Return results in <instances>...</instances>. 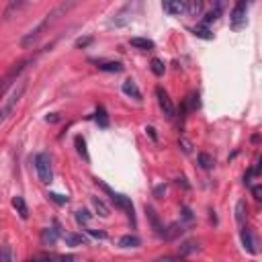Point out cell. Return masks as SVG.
I'll list each match as a JSON object with an SVG mask.
<instances>
[{"label":"cell","instance_id":"obj_29","mask_svg":"<svg viewBox=\"0 0 262 262\" xmlns=\"http://www.w3.org/2000/svg\"><path fill=\"white\" fill-rule=\"evenodd\" d=\"M192 35L201 37V39H213V33H211L207 27H194V29H192Z\"/></svg>","mask_w":262,"mask_h":262},{"label":"cell","instance_id":"obj_17","mask_svg":"<svg viewBox=\"0 0 262 262\" xmlns=\"http://www.w3.org/2000/svg\"><path fill=\"white\" fill-rule=\"evenodd\" d=\"M119 246L121 248H138V246H142V240L136 234H127L119 240Z\"/></svg>","mask_w":262,"mask_h":262},{"label":"cell","instance_id":"obj_5","mask_svg":"<svg viewBox=\"0 0 262 262\" xmlns=\"http://www.w3.org/2000/svg\"><path fill=\"white\" fill-rule=\"evenodd\" d=\"M246 13H248V3H236V7L232 9V15H229V25L232 29H242L246 25Z\"/></svg>","mask_w":262,"mask_h":262},{"label":"cell","instance_id":"obj_28","mask_svg":"<svg viewBox=\"0 0 262 262\" xmlns=\"http://www.w3.org/2000/svg\"><path fill=\"white\" fill-rule=\"evenodd\" d=\"M199 164H201L203 170H211V168H213V158H211L209 154L201 152V154H199Z\"/></svg>","mask_w":262,"mask_h":262},{"label":"cell","instance_id":"obj_8","mask_svg":"<svg viewBox=\"0 0 262 262\" xmlns=\"http://www.w3.org/2000/svg\"><path fill=\"white\" fill-rule=\"evenodd\" d=\"M146 213H148V219H150V223H152V227H154V232H156V236L164 238V232H166V227H164V225L160 223V219H158V215H156L154 207L146 205Z\"/></svg>","mask_w":262,"mask_h":262},{"label":"cell","instance_id":"obj_33","mask_svg":"<svg viewBox=\"0 0 262 262\" xmlns=\"http://www.w3.org/2000/svg\"><path fill=\"white\" fill-rule=\"evenodd\" d=\"M178 144L182 146V150H184L186 154H190V152H192V146H190V142H188V140H184V138H180V142H178Z\"/></svg>","mask_w":262,"mask_h":262},{"label":"cell","instance_id":"obj_34","mask_svg":"<svg viewBox=\"0 0 262 262\" xmlns=\"http://www.w3.org/2000/svg\"><path fill=\"white\" fill-rule=\"evenodd\" d=\"M88 234H90V236H94V238H101V240H105V238H107V234H105V232H96V229H88Z\"/></svg>","mask_w":262,"mask_h":262},{"label":"cell","instance_id":"obj_23","mask_svg":"<svg viewBox=\"0 0 262 262\" xmlns=\"http://www.w3.org/2000/svg\"><path fill=\"white\" fill-rule=\"evenodd\" d=\"M182 232H184V229H182V225H178V223H172L170 227H166V232H164V238H166V240H174V238H178Z\"/></svg>","mask_w":262,"mask_h":262},{"label":"cell","instance_id":"obj_10","mask_svg":"<svg viewBox=\"0 0 262 262\" xmlns=\"http://www.w3.org/2000/svg\"><path fill=\"white\" fill-rule=\"evenodd\" d=\"M53 225L57 227V221H55ZM55 227H47V229H43L41 240H43L45 246H55V242H57V238H59V229H55Z\"/></svg>","mask_w":262,"mask_h":262},{"label":"cell","instance_id":"obj_38","mask_svg":"<svg viewBox=\"0 0 262 262\" xmlns=\"http://www.w3.org/2000/svg\"><path fill=\"white\" fill-rule=\"evenodd\" d=\"M182 215H184V219H186V221H190V219H192V213H190V209H188V207H182Z\"/></svg>","mask_w":262,"mask_h":262},{"label":"cell","instance_id":"obj_7","mask_svg":"<svg viewBox=\"0 0 262 262\" xmlns=\"http://www.w3.org/2000/svg\"><path fill=\"white\" fill-rule=\"evenodd\" d=\"M240 238H242V246H244V250L250 252V254H256V240H254V232H252V229L244 227V229H242V234H240Z\"/></svg>","mask_w":262,"mask_h":262},{"label":"cell","instance_id":"obj_39","mask_svg":"<svg viewBox=\"0 0 262 262\" xmlns=\"http://www.w3.org/2000/svg\"><path fill=\"white\" fill-rule=\"evenodd\" d=\"M59 262H76V256H59Z\"/></svg>","mask_w":262,"mask_h":262},{"label":"cell","instance_id":"obj_19","mask_svg":"<svg viewBox=\"0 0 262 262\" xmlns=\"http://www.w3.org/2000/svg\"><path fill=\"white\" fill-rule=\"evenodd\" d=\"M63 242H66V246H84V244H88L86 238L80 236V234H63Z\"/></svg>","mask_w":262,"mask_h":262},{"label":"cell","instance_id":"obj_35","mask_svg":"<svg viewBox=\"0 0 262 262\" xmlns=\"http://www.w3.org/2000/svg\"><path fill=\"white\" fill-rule=\"evenodd\" d=\"M164 192H166V184H160V186L154 188V194H156V196H162Z\"/></svg>","mask_w":262,"mask_h":262},{"label":"cell","instance_id":"obj_16","mask_svg":"<svg viewBox=\"0 0 262 262\" xmlns=\"http://www.w3.org/2000/svg\"><path fill=\"white\" fill-rule=\"evenodd\" d=\"M162 9L168 15H182L186 11V3H164Z\"/></svg>","mask_w":262,"mask_h":262},{"label":"cell","instance_id":"obj_11","mask_svg":"<svg viewBox=\"0 0 262 262\" xmlns=\"http://www.w3.org/2000/svg\"><path fill=\"white\" fill-rule=\"evenodd\" d=\"M121 90H123L127 96L136 98V101H142V90L138 88V84H136L134 80H125V82H123V86H121Z\"/></svg>","mask_w":262,"mask_h":262},{"label":"cell","instance_id":"obj_36","mask_svg":"<svg viewBox=\"0 0 262 262\" xmlns=\"http://www.w3.org/2000/svg\"><path fill=\"white\" fill-rule=\"evenodd\" d=\"M90 41H92L90 37H86V39H78V41H76V47H86Z\"/></svg>","mask_w":262,"mask_h":262},{"label":"cell","instance_id":"obj_21","mask_svg":"<svg viewBox=\"0 0 262 262\" xmlns=\"http://www.w3.org/2000/svg\"><path fill=\"white\" fill-rule=\"evenodd\" d=\"M98 70H103V72H121L123 70V63L121 61H101L98 63Z\"/></svg>","mask_w":262,"mask_h":262},{"label":"cell","instance_id":"obj_4","mask_svg":"<svg viewBox=\"0 0 262 262\" xmlns=\"http://www.w3.org/2000/svg\"><path fill=\"white\" fill-rule=\"evenodd\" d=\"M111 199H113V203H115L119 209H123V211H125V215L129 217L131 225L136 227V213H134V203H131V199H129V196H125V194H119V192H115V190H113Z\"/></svg>","mask_w":262,"mask_h":262},{"label":"cell","instance_id":"obj_18","mask_svg":"<svg viewBox=\"0 0 262 262\" xmlns=\"http://www.w3.org/2000/svg\"><path fill=\"white\" fill-rule=\"evenodd\" d=\"M246 217H248V205H246L244 199H240V201L236 203V219H238L240 225H244V223H246Z\"/></svg>","mask_w":262,"mask_h":262},{"label":"cell","instance_id":"obj_13","mask_svg":"<svg viewBox=\"0 0 262 262\" xmlns=\"http://www.w3.org/2000/svg\"><path fill=\"white\" fill-rule=\"evenodd\" d=\"M221 11H223V3H217L215 5V9H211L205 17H203V21H201V25L203 27H207V25H211V23H215L219 17H221Z\"/></svg>","mask_w":262,"mask_h":262},{"label":"cell","instance_id":"obj_9","mask_svg":"<svg viewBox=\"0 0 262 262\" xmlns=\"http://www.w3.org/2000/svg\"><path fill=\"white\" fill-rule=\"evenodd\" d=\"M201 107V101H199V92H188L186 98H184V103H182V111L186 113H192Z\"/></svg>","mask_w":262,"mask_h":262},{"label":"cell","instance_id":"obj_27","mask_svg":"<svg viewBox=\"0 0 262 262\" xmlns=\"http://www.w3.org/2000/svg\"><path fill=\"white\" fill-rule=\"evenodd\" d=\"M196 250H199V244H196V242H192V240H188V242H184V244L180 246V256L192 254V252H196Z\"/></svg>","mask_w":262,"mask_h":262},{"label":"cell","instance_id":"obj_3","mask_svg":"<svg viewBox=\"0 0 262 262\" xmlns=\"http://www.w3.org/2000/svg\"><path fill=\"white\" fill-rule=\"evenodd\" d=\"M23 92H25V84H19V88H15V90H13V94L7 98V103H5L3 107H0V125H3V123L9 119V115L15 111V107L19 105V101H21Z\"/></svg>","mask_w":262,"mask_h":262},{"label":"cell","instance_id":"obj_37","mask_svg":"<svg viewBox=\"0 0 262 262\" xmlns=\"http://www.w3.org/2000/svg\"><path fill=\"white\" fill-rule=\"evenodd\" d=\"M146 131H148V136H150L154 142L158 140V136H156V129H154V127H146Z\"/></svg>","mask_w":262,"mask_h":262},{"label":"cell","instance_id":"obj_32","mask_svg":"<svg viewBox=\"0 0 262 262\" xmlns=\"http://www.w3.org/2000/svg\"><path fill=\"white\" fill-rule=\"evenodd\" d=\"M156 262H184L182 256H164V258H158Z\"/></svg>","mask_w":262,"mask_h":262},{"label":"cell","instance_id":"obj_26","mask_svg":"<svg viewBox=\"0 0 262 262\" xmlns=\"http://www.w3.org/2000/svg\"><path fill=\"white\" fill-rule=\"evenodd\" d=\"M201 11H203V3H186V15H190V17H199L201 15Z\"/></svg>","mask_w":262,"mask_h":262},{"label":"cell","instance_id":"obj_30","mask_svg":"<svg viewBox=\"0 0 262 262\" xmlns=\"http://www.w3.org/2000/svg\"><path fill=\"white\" fill-rule=\"evenodd\" d=\"M47 196H49V199H51L53 203H57V205H66V203L70 201L68 196H66V194H59V192H49Z\"/></svg>","mask_w":262,"mask_h":262},{"label":"cell","instance_id":"obj_25","mask_svg":"<svg viewBox=\"0 0 262 262\" xmlns=\"http://www.w3.org/2000/svg\"><path fill=\"white\" fill-rule=\"evenodd\" d=\"M150 68H152V72H154L156 76H164V70H166V66H164V61H162V59L154 57V59L150 61Z\"/></svg>","mask_w":262,"mask_h":262},{"label":"cell","instance_id":"obj_31","mask_svg":"<svg viewBox=\"0 0 262 262\" xmlns=\"http://www.w3.org/2000/svg\"><path fill=\"white\" fill-rule=\"evenodd\" d=\"M76 221H78V223H88V221H90V213H88L86 209L76 211Z\"/></svg>","mask_w":262,"mask_h":262},{"label":"cell","instance_id":"obj_22","mask_svg":"<svg viewBox=\"0 0 262 262\" xmlns=\"http://www.w3.org/2000/svg\"><path fill=\"white\" fill-rule=\"evenodd\" d=\"M74 144H76V150H78V154L86 160V162H90V156H88V150H86V140L82 138V136H76L74 138Z\"/></svg>","mask_w":262,"mask_h":262},{"label":"cell","instance_id":"obj_15","mask_svg":"<svg viewBox=\"0 0 262 262\" xmlns=\"http://www.w3.org/2000/svg\"><path fill=\"white\" fill-rule=\"evenodd\" d=\"M94 121L98 123V127H103V129L109 127V115H107V109H105L103 105L96 107V111H94Z\"/></svg>","mask_w":262,"mask_h":262},{"label":"cell","instance_id":"obj_14","mask_svg":"<svg viewBox=\"0 0 262 262\" xmlns=\"http://www.w3.org/2000/svg\"><path fill=\"white\" fill-rule=\"evenodd\" d=\"M129 43H131V47L142 49V51H150V49H154V41H152V39H146V37H131Z\"/></svg>","mask_w":262,"mask_h":262},{"label":"cell","instance_id":"obj_24","mask_svg":"<svg viewBox=\"0 0 262 262\" xmlns=\"http://www.w3.org/2000/svg\"><path fill=\"white\" fill-rule=\"evenodd\" d=\"M90 201H92V207L98 211V215H101V217H109V215H111V213H109V207H107L101 199H98V196H92Z\"/></svg>","mask_w":262,"mask_h":262},{"label":"cell","instance_id":"obj_41","mask_svg":"<svg viewBox=\"0 0 262 262\" xmlns=\"http://www.w3.org/2000/svg\"><path fill=\"white\" fill-rule=\"evenodd\" d=\"M176 182H178V184H182V186H184V188H190V184H188V182H186V178H178V180H176Z\"/></svg>","mask_w":262,"mask_h":262},{"label":"cell","instance_id":"obj_20","mask_svg":"<svg viewBox=\"0 0 262 262\" xmlns=\"http://www.w3.org/2000/svg\"><path fill=\"white\" fill-rule=\"evenodd\" d=\"M13 207L17 209V213H19L23 219L29 217V207H27V203H25L23 196H15V199H13Z\"/></svg>","mask_w":262,"mask_h":262},{"label":"cell","instance_id":"obj_2","mask_svg":"<svg viewBox=\"0 0 262 262\" xmlns=\"http://www.w3.org/2000/svg\"><path fill=\"white\" fill-rule=\"evenodd\" d=\"M33 162H35V170H37L39 180L45 182V184H49V182L53 180V170H51V160H49V156H47V154H37Z\"/></svg>","mask_w":262,"mask_h":262},{"label":"cell","instance_id":"obj_6","mask_svg":"<svg viewBox=\"0 0 262 262\" xmlns=\"http://www.w3.org/2000/svg\"><path fill=\"white\" fill-rule=\"evenodd\" d=\"M156 96H158V105H160V109L164 111V115H166L168 119H172V117H174V105H172V101H170L168 92L164 90L162 86H158V88H156Z\"/></svg>","mask_w":262,"mask_h":262},{"label":"cell","instance_id":"obj_42","mask_svg":"<svg viewBox=\"0 0 262 262\" xmlns=\"http://www.w3.org/2000/svg\"><path fill=\"white\" fill-rule=\"evenodd\" d=\"M29 262H43V260H39V258H33V260H29Z\"/></svg>","mask_w":262,"mask_h":262},{"label":"cell","instance_id":"obj_1","mask_svg":"<svg viewBox=\"0 0 262 262\" xmlns=\"http://www.w3.org/2000/svg\"><path fill=\"white\" fill-rule=\"evenodd\" d=\"M74 7H76V3H66V5L55 7L51 13H47V15H45V19H43V21H41L35 29H31V31L27 33V35L23 37V41H21V45H23V47H31L33 43H37V41H39V37L43 35V33H45V31H47V29H49V27H51V25H53L59 17H61V15H66V13H68L70 9H74Z\"/></svg>","mask_w":262,"mask_h":262},{"label":"cell","instance_id":"obj_40","mask_svg":"<svg viewBox=\"0 0 262 262\" xmlns=\"http://www.w3.org/2000/svg\"><path fill=\"white\" fill-rule=\"evenodd\" d=\"M252 192H254V196H256V199L260 201V186L256 184V186H252Z\"/></svg>","mask_w":262,"mask_h":262},{"label":"cell","instance_id":"obj_12","mask_svg":"<svg viewBox=\"0 0 262 262\" xmlns=\"http://www.w3.org/2000/svg\"><path fill=\"white\" fill-rule=\"evenodd\" d=\"M25 7H27V3H21V0H13V3H9V5H7L5 13H3V19H5V21H9L13 15H17L19 11H23Z\"/></svg>","mask_w":262,"mask_h":262}]
</instances>
